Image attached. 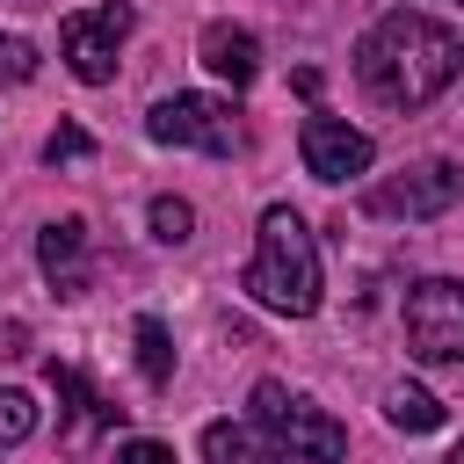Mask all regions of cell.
Instances as JSON below:
<instances>
[{"instance_id":"cell-1","label":"cell","mask_w":464,"mask_h":464,"mask_svg":"<svg viewBox=\"0 0 464 464\" xmlns=\"http://www.w3.org/2000/svg\"><path fill=\"white\" fill-rule=\"evenodd\" d=\"M457 72H464V36L413 14V7L377 14L362 29V44H355V80L384 109H428Z\"/></svg>"},{"instance_id":"cell-2","label":"cell","mask_w":464,"mask_h":464,"mask_svg":"<svg viewBox=\"0 0 464 464\" xmlns=\"http://www.w3.org/2000/svg\"><path fill=\"white\" fill-rule=\"evenodd\" d=\"M246 290H254V304H268L283 319H312L319 312V239H312V225L290 203H268L261 210Z\"/></svg>"},{"instance_id":"cell-3","label":"cell","mask_w":464,"mask_h":464,"mask_svg":"<svg viewBox=\"0 0 464 464\" xmlns=\"http://www.w3.org/2000/svg\"><path fill=\"white\" fill-rule=\"evenodd\" d=\"M246 406H254V428L276 457H290V464H341L348 457V428L326 406H312L304 392H290L283 377H261Z\"/></svg>"},{"instance_id":"cell-4","label":"cell","mask_w":464,"mask_h":464,"mask_svg":"<svg viewBox=\"0 0 464 464\" xmlns=\"http://www.w3.org/2000/svg\"><path fill=\"white\" fill-rule=\"evenodd\" d=\"M145 138L152 145H196L210 160H232L239 152V123H232V102L218 94H167L145 109Z\"/></svg>"},{"instance_id":"cell-5","label":"cell","mask_w":464,"mask_h":464,"mask_svg":"<svg viewBox=\"0 0 464 464\" xmlns=\"http://www.w3.org/2000/svg\"><path fill=\"white\" fill-rule=\"evenodd\" d=\"M464 203V174L450 167V160H413V167H399V174H384V181H370V196H362V210L370 218H442V210H457Z\"/></svg>"},{"instance_id":"cell-6","label":"cell","mask_w":464,"mask_h":464,"mask_svg":"<svg viewBox=\"0 0 464 464\" xmlns=\"http://www.w3.org/2000/svg\"><path fill=\"white\" fill-rule=\"evenodd\" d=\"M406 348L420 362H464V283L428 276L406 290Z\"/></svg>"},{"instance_id":"cell-7","label":"cell","mask_w":464,"mask_h":464,"mask_svg":"<svg viewBox=\"0 0 464 464\" xmlns=\"http://www.w3.org/2000/svg\"><path fill=\"white\" fill-rule=\"evenodd\" d=\"M130 22H138V14H130L123 0H102V7H80V14H65V22H58V51H65L72 80H87V87H109V80H116V51H123Z\"/></svg>"},{"instance_id":"cell-8","label":"cell","mask_w":464,"mask_h":464,"mask_svg":"<svg viewBox=\"0 0 464 464\" xmlns=\"http://www.w3.org/2000/svg\"><path fill=\"white\" fill-rule=\"evenodd\" d=\"M297 152H304V174H312V181H355V174H370V160H377L370 130H355V123H341V116H304Z\"/></svg>"},{"instance_id":"cell-9","label":"cell","mask_w":464,"mask_h":464,"mask_svg":"<svg viewBox=\"0 0 464 464\" xmlns=\"http://www.w3.org/2000/svg\"><path fill=\"white\" fill-rule=\"evenodd\" d=\"M36 261H44V276H51L58 297H80L87 276H94V261H87V218H51L36 232Z\"/></svg>"},{"instance_id":"cell-10","label":"cell","mask_w":464,"mask_h":464,"mask_svg":"<svg viewBox=\"0 0 464 464\" xmlns=\"http://www.w3.org/2000/svg\"><path fill=\"white\" fill-rule=\"evenodd\" d=\"M51 392H58V406H65V428H58V435H65V450H87V442H94V428H116V420H123V406H109V399L72 370V362H51Z\"/></svg>"},{"instance_id":"cell-11","label":"cell","mask_w":464,"mask_h":464,"mask_svg":"<svg viewBox=\"0 0 464 464\" xmlns=\"http://www.w3.org/2000/svg\"><path fill=\"white\" fill-rule=\"evenodd\" d=\"M196 51H203V65H210L218 80H232V87H254V72H261V44H254V29H239V22H210V29L196 36Z\"/></svg>"},{"instance_id":"cell-12","label":"cell","mask_w":464,"mask_h":464,"mask_svg":"<svg viewBox=\"0 0 464 464\" xmlns=\"http://www.w3.org/2000/svg\"><path fill=\"white\" fill-rule=\"evenodd\" d=\"M276 450L261 442L254 420H210L203 428V464H268Z\"/></svg>"},{"instance_id":"cell-13","label":"cell","mask_w":464,"mask_h":464,"mask_svg":"<svg viewBox=\"0 0 464 464\" xmlns=\"http://www.w3.org/2000/svg\"><path fill=\"white\" fill-rule=\"evenodd\" d=\"M384 420L406 428V435H428V428H442V399L420 392V384H392L384 392Z\"/></svg>"},{"instance_id":"cell-14","label":"cell","mask_w":464,"mask_h":464,"mask_svg":"<svg viewBox=\"0 0 464 464\" xmlns=\"http://www.w3.org/2000/svg\"><path fill=\"white\" fill-rule=\"evenodd\" d=\"M138 370H145V384H167L174 377V341H167V326L152 312L138 319Z\"/></svg>"},{"instance_id":"cell-15","label":"cell","mask_w":464,"mask_h":464,"mask_svg":"<svg viewBox=\"0 0 464 464\" xmlns=\"http://www.w3.org/2000/svg\"><path fill=\"white\" fill-rule=\"evenodd\" d=\"M145 218H152V239H160V246H181V239L196 232V210H188L181 196H152Z\"/></svg>"},{"instance_id":"cell-16","label":"cell","mask_w":464,"mask_h":464,"mask_svg":"<svg viewBox=\"0 0 464 464\" xmlns=\"http://www.w3.org/2000/svg\"><path fill=\"white\" fill-rule=\"evenodd\" d=\"M29 435H36V399L7 384V392H0V450H14V442H29Z\"/></svg>"},{"instance_id":"cell-17","label":"cell","mask_w":464,"mask_h":464,"mask_svg":"<svg viewBox=\"0 0 464 464\" xmlns=\"http://www.w3.org/2000/svg\"><path fill=\"white\" fill-rule=\"evenodd\" d=\"M29 72H36V44H29V36H7V29H0V87H22Z\"/></svg>"},{"instance_id":"cell-18","label":"cell","mask_w":464,"mask_h":464,"mask_svg":"<svg viewBox=\"0 0 464 464\" xmlns=\"http://www.w3.org/2000/svg\"><path fill=\"white\" fill-rule=\"evenodd\" d=\"M87 152H94V138H87L80 123H58V130L44 138V160H51V167H58V160H87Z\"/></svg>"},{"instance_id":"cell-19","label":"cell","mask_w":464,"mask_h":464,"mask_svg":"<svg viewBox=\"0 0 464 464\" xmlns=\"http://www.w3.org/2000/svg\"><path fill=\"white\" fill-rule=\"evenodd\" d=\"M116 464H174V450L152 435H130V442H116Z\"/></svg>"},{"instance_id":"cell-20","label":"cell","mask_w":464,"mask_h":464,"mask_svg":"<svg viewBox=\"0 0 464 464\" xmlns=\"http://www.w3.org/2000/svg\"><path fill=\"white\" fill-rule=\"evenodd\" d=\"M22 341H29V334H22L14 319H7V326H0V355H22Z\"/></svg>"},{"instance_id":"cell-21","label":"cell","mask_w":464,"mask_h":464,"mask_svg":"<svg viewBox=\"0 0 464 464\" xmlns=\"http://www.w3.org/2000/svg\"><path fill=\"white\" fill-rule=\"evenodd\" d=\"M442 464H464V442H457V450H450V457H442Z\"/></svg>"},{"instance_id":"cell-22","label":"cell","mask_w":464,"mask_h":464,"mask_svg":"<svg viewBox=\"0 0 464 464\" xmlns=\"http://www.w3.org/2000/svg\"><path fill=\"white\" fill-rule=\"evenodd\" d=\"M457 7H464V0H457Z\"/></svg>"}]
</instances>
